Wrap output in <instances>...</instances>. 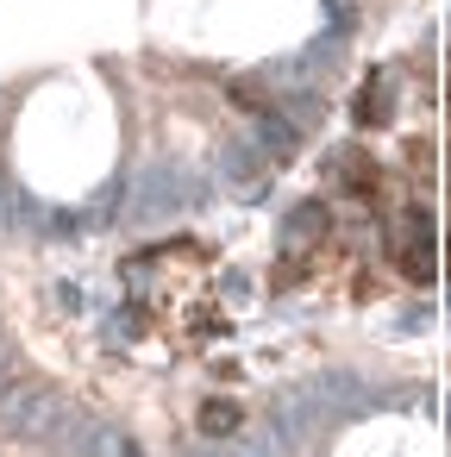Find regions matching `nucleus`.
<instances>
[{
    "label": "nucleus",
    "mask_w": 451,
    "mask_h": 457,
    "mask_svg": "<svg viewBox=\"0 0 451 457\" xmlns=\"http://www.w3.org/2000/svg\"><path fill=\"white\" fill-rule=\"evenodd\" d=\"M388 245H395V263L407 282H432V213L426 207H407L401 226L388 232Z\"/></svg>",
    "instance_id": "obj_1"
},
{
    "label": "nucleus",
    "mask_w": 451,
    "mask_h": 457,
    "mask_svg": "<svg viewBox=\"0 0 451 457\" xmlns=\"http://www.w3.org/2000/svg\"><path fill=\"white\" fill-rule=\"evenodd\" d=\"M395 120V101H388V70H376L363 82V101H357V126H388Z\"/></svg>",
    "instance_id": "obj_2"
},
{
    "label": "nucleus",
    "mask_w": 451,
    "mask_h": 457,
    "mask_svg": "<svg viewBox=\"0 0 451 457\" xmlns=\"http://www.w3.org/2000/svg\"><path fill=\"white\" fill-rule=\"evenodd\" d=\"M238 420H245V407H238V401H226V395L201 407V432H213V438H226V432H238Z\"/></svg>",
    "instance_id": "obj_3"
}]
</instances>
